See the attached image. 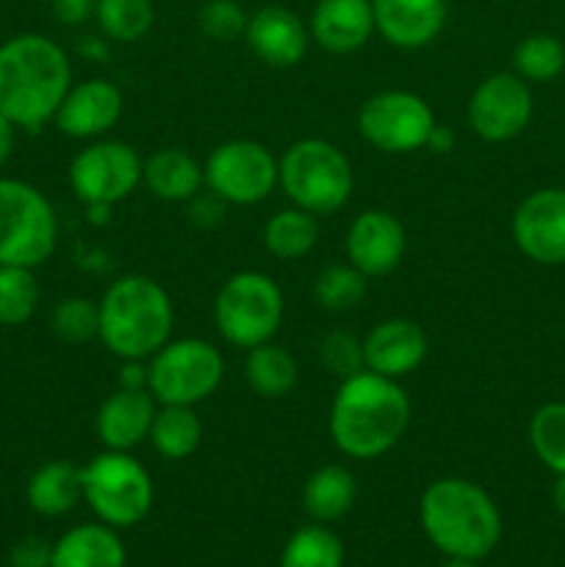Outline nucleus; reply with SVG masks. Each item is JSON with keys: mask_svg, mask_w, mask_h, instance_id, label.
I'll return each mask as SVG.
<instances>
[{"mask_svg": "<svg viewBox=\"0 0 565 567\" xmlns=\"http://www.w3.org/2000/svg\"><path fill=\"white\" fill-rule=\"evenodd\" d=\"M28 507L42 518H61L72 513L83 498L81 465L70 460H50L39 465L25 487Z\"/></svg>", "mask_w": 565, "mask_h": 567, "instance_id": "nucleus-24", "label": "nucleus"}, {"mask_svg": "<svg viewBox=\"0 0 565 567\" xmlns=\"http://www.w3.org/2000/svg\"><path fill=\"white\" fill-rule=\"evenodd\" d=\"M122 109H125V94L114 81L89 78V81L72 83L55 111L53 125L66 138L94 142V138L109 136L111 127L120 122Z\"/></svg>", "mask_w": 565, "mask_h": 567, "instance_id": "nucleus-16", "label": "nucleus"}, {"mask_svg": "<svg viewBox=\"0 0 565 567\" xmlns=\"http://www.w3.org/2000/svg\"><path fill=\"white\" fill-rule=\"evenodd\" d=\"M94 20L111 42L133 44L153 28L155 6L153 0H97Z\"/></svg>", "mask_w": 565, "mask_h": 567, "instance_id": "nucleus-30", "label": "nucleus"}, {"mask_svg": "<svg viewBox=\"0 0 565 567\" xmlns=\"http://www.w3.org/2000/svg\"><path fill=\"white\" fill-rule=\"evenodd\" d=\"M81 476L83 502L92 507L100 524L131 529L153 509V476L131 452L105 449L83 465Z\"/></svg>", "mask_w": 565, "mask_h": 567, "instance_id": "nucleus-7", "label": "nucleus"}, {"mask_svg": "<svg viewBox=\"0 0 565 567\" xmlns=\"http://www.w3.org/2000/svg\"><path fill=\"white\" fill-rule=\"evenodd\" d=\"M443 567H480V565H476L474 559H449Z\"/></svg>", "mask_w": 565, "mask_h": 567, "instance_id": "nucleus-46", "label": "nucleus"}, {"mask_svg": "<svg viewBox=\"0 0 565 567\" xmlns=\"http://www.w3.org/2000/svg\"><path fill=\"white\" fill-rule=\"evenodd\" d=\"M127 551L114 526L81 524L53 543L50 567H125Z\"/></svg>", "mask_w": 565, "mask_h": 567, "instance_id": "nucleus-23", "label": "nucleus"}, {"mask_svg": "<svg viewBox=\"0 0 565 567\" xmlns=\"http://www.w3.org/2000/svg\"><path fill=\"white\" fill-rule=\"evenodd\" d=\"M374 28L399 50H421L441 37L446 0H371Z\"/></svg>", "mask_w": 565, "mask_h": 567, "instance_id": "nucleus-20", "label": "nucleus"}, {"mask_svg": "<svg viewBox=\"0 0 565 567\" xmlns=\"http://www.w3.org/2000/svg\"><path fill=\"white\" fill-rule=\"evenodd\" d=\"M552 498H554V507L557 513L565 515V474H557V482L552 487Z\"/></svg>", "mask_w": 565, "mask_h": 567, "instance_id": "nucleus-45", "label": "nucleus"}, {"mask_svg": "<svg viewBox=\"0 0 565 567\" xmlns=\"http://www.w3.org/2000/svg\"><path fill=\"white\" fill-rule=\"evenodd\" d=\"M319 216L288 205L266 219L260 238H264L266 252L275 255L277 260H299L319 244Z\"/></svg>", "mask_w": 565, "mask_h": 567, "instance_id": "nucleus-28", "label": "nucleus"}, {"mask_svg": "<svg viewBox=\"0 0 565 567\" xmlns=\"http://www.w3.org/2000/svg\"><path fill=\"white\" fill-rule=\"evenodd\" d=\"M53 546L42 537H25L11 548V567H50Z\"/></svg>", "mask_w": 565, "mask_h": 567, "instance_id": "nucleus-38", "label": "nucleus"}, {"mask_svg": "<svg viewBox=\"0 0 565 567\" xmlns=\"http://www.w3.org/2000/svg\"><path fill=\"white\" fill-rule=\"evenodd\" d=\"M530 446L554 474H565V402H548L530 421Z\"/></svg>", "mask_w": 565, "mask_h": 567, "instance_id": "nucleus-34", "label": "nucleus"}, {"mask_svg": "<svg viewBox=\"0 0 565 567\" xmlns=\"http://www.w3.org/2000/svg\"><path fill=\"white\" fill-rule=\"evenodd\" d=\"M142 183L161 203L186 205L205 188L203 164L183 147H161L144 158Z\"/></svg>", "mask_w": 565, "mask_h": 567, "instance_id": "nucleus-22", "label": "nucleus"}, {"mask_svg": "<svg viewBox=\"0 0 565 567\" xmlns=\"http://www.w3.org/2000/svg\"><path fill=\"white\" fill-rule=\"evenodd\" d=\"M421 529L449 559H485L502 540V513L485 487L463 476L435 480L419 504Z\"/></svg>", "mask_w": 565, "mask_h": 567, "instance_id": "nucleus-3", "label": "nucleus"}, {"mask_svg": "<svg viewBox=\"0 0 565 567\" xmlns=\"http://www.w3.org/2000/svg\"><path fill=\"white\" fill-rule=\"evenodd\" d=\"M205 192L225 205L249 208L269 197L280 181V164L266 144L255 138H230L216 144L203 161Z\"/></svg>", "mask_w": 565, "mask_h": 567, "instance_id": "nucleus-10", "label": "nucleus"}, {"mask_svg": "<svg viewBox=\"0 0 565 567\" xmlns=\"http://www.w3.org/2000/svg\"><path fill=\"white\" fill-rule=\"evenodd\" d=\"M319 360L332 377L347 380V377L366 371L363 360V338L352 336L347 330H332L321 338Z\"/></svg>", "mask_w": 565, "mask_h": 567, "instance_id": "nucleus-36", "label": "nucleus"}, {"mask_svg": "<svg viewBox=\"0 0 565 567\" xmlns=\"http://www.w3.org/2000/svg\"><path fill=\"white\" fill-rule=\"evenodd\" d=\"M150 443L155 454L170 463L192 457L203 441V421H199L197 408L186 404H158L153 426H150Z\"/></svg>", "mask_w": 565, "mask_h": 567, "instance_id": "nucleus-27", "label": "nucleus"}, {"mask_svg": "<svg viewBox=\"0 0 565 567\" xmlns=\"http://www.w3.org/2000/svg\"><path fill=\"white\" fill-rule=\"evenodd\" d=\"M144 158L120 138H94L70 161V188L83 205H111L142 186Z\"/></svg>", "mask_w": 565, "mask_h": 567, "instance_id": "nucleus-12", "label": "nucleus"}, {"mask_svg": "<svg viewBox=\"0 0 565 567\" xmlns=\"http://www.w3.org/2000/svg\"><path fill=\"white\" fill-rule=\"evenodd\" d=\"M369 293V277L352 264H332L319 271L314 282V299L327 313L355 310Z\"/></svg>", "mask_w": 565, "mask_h": 567, "instance_id": "nucleus-31", "label": "nucleus"}, {"mask_svg": "<svg viewBox=\"0 0 565 567\" xmlns=\"http://www.w3.org/2000/svg\"><path fill=\"white\" fill-rule=\"evenodd\" d=\"M86 210L92 225H105L111 219V205H86Z\"/></svg>", "mask_w": 565, "mask_h": 567, "instance_id": "nucleus-44", "label": "nucleus"}, {"mask_svg": "<svg viewBox=\"0 0 565 567\" xmlns=\"http://www.w3.org/2000/svg\"><path fill=\"white\" fill-rule=\"evenodd\" d=\"M280 567H343V543L327 524L302 526L282 546Z\"/></svg>", "mask_w": 565, "mask_h": 567, "instance_id": "nucleus-29", "label": "nucleus"}, {"mask_svg": "<svg viewBox=\"0 0 565 567\" xmlns=\"http://www.w3.org/2000/svg\"><path fill=\"white\" fill-rule=\"evenodd\" d=\"M454 142H458V136H454L452 127L435 122L430 138H427V150H430V153H438V155H446V153H452V150H454Z\"/></svg>", "mask_w": 565, "mask_h": 567, "instance_id": "nucleus-42", "label": "nucleus"}, {"mask_svg": "<svg viewBox=\"0 0 565 567\" xmlns=\"http://www.w3.org/2000/svg\"><path fill=\"white\" fill-rule=\"evenodd\" d=\"M120 388H147V360H122Z\"/></svg>", "mask_w": 565, "mask_h": 567, "instance_id": "nucleus-41", "label": "nucleus"}, {"mask_svg": "<svg viewBox=\"0 0 565 567\" xmlns=\"http://www.w3.org/2000/svg\"><path fill=\"white\" fill-rule=\"evenodd\" d=\"M244 380L249 391L260 399H282L297 388L299 365L286 347L266 341L260 347L247 349L244 360Z\"/></svg>", "mask_w": 565, "mask_h": 567, "instance_id": "nucleus-26", "label": "nucleus"}, {"mask_svg": "<svg viewBox=\"0 0 565 567\" xmlns=\"http://www.w3.org/2000/svg\"><path fill=\"white\" fill-rule=\"evenodd\" d=\"M343 252H347V264L363 271L366 277H386L402 264L408 252V233L391 210H360L347 227Z\"/></svg>", "mask_w": 565, "mask_h": 567, "instance_id": "nucleus-15", "label": "nucleus"}, {"mask_svg": "<svg viewBox=\"0 0 565 567\" xmlns=\"http://www.w3.org/2000/svg\"><path fill=\"white\" fill-rule=\"evenodd\" d=\"M427 352H430V341H427L424 327L402 316L377 321L363 338L366 369L391 377V380H404L413 374L424 363Z\"/></svg>", "mask_w": 565, "mask_h": 567, "instance_id": "nucleus-18", "label": "nucleus"}, {"mask_svg": "<svg viewBox=\"0 0 565 567\" xmlns=\"http://www.w3.org/2000/svg\"><path fill=\"white\" fill-rule=\"evenodd\" d=\"M277 186L288 203L314 216H330L349 203L355 188L352 161L327 138H299L277 158Z\"/></svg>", "mask_w": 565, "mask_h": 567, "instance_id": "nucleus-5", "label": "nucleus"}, {"mask_svg": "<svg viewBox=\"0 0 565 567\" xmlns=\"http://www.w3.org/2000/svg\"><path fill=\"white\" fill-rule=\"evenodd\" d=\"M14 136H17V127L11 125L9 116L0 111V166L11 158V150H14Z\"/></svg>", "mask_w": 565, "mask_h": 567, "instance_id": "nucleus-43", "label": "nucleus"}, {"mask_svg": "<svg viewBox=\"0 0 565 567\" xmlns=\"http://www.w3.org/2000/svg\"><path fill=\"white\" fill-rule=\"evenodd\" d=\"M59 244V216L37 186L0 177V266L39 269Z\"/></svg>", "mask_w": 565, "mask_h": 567, "instance_id": "nucleus-8", "label": "nucleus"}, {"mask_svg": "<svg viewBox=\"0 0 565 567\" xmlns=\"http://www.w3.org/2000/svg\"><path fill=\"white\" fill-rule=\"evenodd\" d=\"M410 410V396L399 380L366 369L338 382L327 426L343 457L377 460L402 441Z\"/></svg>", "mask_w": 565, "mask_h": 567, "instance_id": "nucleus-1", "label": "nucleus"}, {"mask_svg": "<svg viewBox=\"0 0 565 567\" xmlns=\"http://www.w3.org/2000/svg\"><path fill=\"white\" fill-rule=\"evenodd\" d=\"M94 6L97 0H50L53 17L61 25H83L89 17H94Z\"/></svg>", "mask_w": 565, "mask_h": 567, "instance_id": "nucleus-40", "label": "nucleus"}, {"mask_svg": "<svg viewBox=\"0 0 565 567\" xmlns=\"http://www.w3.org/2000/svg\"><path fill=\"white\" fill-rule=\"evenodd\" d=\"M515 75L526 83H548L565 70V44L552 33H530L513 50Z\"/></svg>", "mask_w": 565, "mask_h": 567, "instance_id": "nucleus-32", "label": "nucleus"}, {"mask_svg": "<svg viewBox=\"0 0 565 567\" xmlns=\"http://www.w3.org/2000/svg\"><path fill=\"white\" fill-rule=\"evenodd\" d=\"M282 316H286L282 288L264 271H236L216 291V330L222 341L244 352L271 341L282 327Z\"/></svg>", "mask_w": 565, "mask_h": 567, "instance_id": "nucleus-6", "label": "nucleus"}, {"mask_svg": "<svg viewBox=\"0 0 565 567\" xmlns=\"http://www.w3.org/2000/svg\"><path fill=\"white\" fill-rule=\"evenodd\" d=\"M39 282L25 266H0V324L20 327L37 313Z\"/></svg>", "mask_w": 565, "mask_h": 567, "instance_id": "nucleus-33", "label": "nucleus"}, {"mask_svg": "<svg viewBox=\"0 0 565 567\" xmlns=\"http://www.w3.org/2000/svg\"><path fill=\"white\" fill-rule=\"evenodd\" d=\"M532 89L515 72H493L480 81L465 105V120L482 142L502 144L521 136L532 120Z\"/></svg>", "mask_w": 565, "mask_h": 567, "instance_id": "nucleus-13", "label": "nucleus"}, {"mask_svg": "<svg viewBox=\"0 0 565 567\" xmlns=\"http://www.w3.org/2000/svg\"><path fill=\"white\" fill-rule=\"evenodd\" d=\"M513 241L541 266L565 264V188H537L513 214Z\"/></svg>", "mask_w": 565, "mask_h": 567, "instance_id": "nucleus-14", "label": "nucleus"}, {"mask_svg": "<svg viewBox=\"0 0 565 567\" xmlns=\"http://www.w3.org/2000/svg\"><path fill=\"white\" fill-rule=\"evenodd\" d=\"M97 338L114 358L150 360L172 338L175 305L170 291L147 275H122L97 302Z\"/></svg>", "mask_w": 565, "mask_h": 567, "instance_id": "nucleus-4", "label": "nucleus"}, {"mask_svg": "<svg viewBox=\"0 0 565 567\" xmlns=\"http://www.w3.org/2000/svg\"><path fill=\"white\" fill-rule=\"evenodd\" d=\"M158 402L150 388H116L97 408L94 415V435L103 449L133 452L150 437Z\"/></svg>", "mask_w": 565, "mask_h": 567, "instance_id": "nucleus-19", "label": "nucleus"}, {"mask_svg": "<svg viewBox=\"0 0 565 567\" xmlns=\"http://www.w3.org/2000/svg\"><path fill=\"white\" fill-rule=\"evenodd\" d=\"M50 327L61 341L83 343L97 338L100 332V308L97 302L86 297H66L61 299L50 316Z\"/></svg>", "mask_w": 565, "mask_h": 567, "instance_id": "nucleus-35", "label": "nucleus"}, {"mask_svg": "<svg viewBox=\"0 0 565 567\" xmlns=\"http://www.w3.org/2000/svg\"><path fill=\"white\" fill-rule=\"evenodd\" d=\"M186 205H188V219H192L194 225H199V227L219 225L222 216H225V208H227V205L210 192H205V194L199 192L197 197L188 199Z\"/></svg>", "mask_w": 565, "mask_h": 567, "instance_id": "nucleus-39", "label": "nucleus"}, {"mask_svg": "<svg viewBox=\"0 0 565 567\" xmlns=\"http://www.w3.org/2000/svg\"><path fill=\"white\" fill-rule=\"evenodd\" d=\"M66 50L44 33H17L0 44V111L22 131L53 122L72 86Z\"/></svg>", "mask_w": 565, "mask_h": 567, "instance_id": "nucleus-2", "label": "nucleus"}, {"mask_svg": "<svg viewBox=\"0 0 565 567\" xmlns=\"http://www.w3.org/2000/svg\"><path fill=\"white\" fill-rule=\"evenodd\" d=\"M225 380V358L205 338H170L147 360V388L158 404L197 408Z\"/></svg>", "mask_w": 565, "mask_h": 567, "instance_id": "nucleus-9", "label": "nucleus"}, {"mask_svg": "<svg viewBox=\"0 0 565 567\" xmlns=\"http://www.w3.org/2000/svg\"><path fill=\"white\" fill-rule=\"evenodd\" d=\"M435 122L432 105L408 89H386L371 94L358 111V133L369 147L386 155L424 150Z\"/></svg>", "mask_w": 565, "mask_h": 567, "instance_id": "nucleus-11", "label": "nucleus"}, {"mask_svg": "<svg viewBox=\"0 0 565 567\" xmlns=\"http://www.w3.org/2000/svg\"><path fill=\"white\" fill-rule=\"evenodd\" d=\"M308 31L327 53H355L377 33L371 0H319Z\"/></svg>", "mask_w": 565, "mask_h": 567, "instance_id": "nucleus-21", "label": "nucleus"}, {"mask_svg": "<svg viewBox=\"0 0 565 567\" xmlns=\"http://www.w3.org/2000/svg\"><path fill=\"white\" fill-rule=\"evenodd\" d=\"M358 498V482L347 465H321L302 487V507L314 524H336Z\"/></svg>", "mask_w": 565, "mask_h": 567, "instance_id": "nucleus-25", "label": "nucleus"}, {"mask_svg": "<svg viewBox=\"0 0 565 567\" xmlns=\"http://www.w3.org/2000/svg\"><path fill=\"white\" fill-rule=\"evenodd\" d=\"M244 42L260 64L271 70H291L308 53L310 31L302 17L286 6H264L249 14Z\"/></svg>", "mask_w": 565, "mask_h": 567, "instance_id": "nucleus-17", "label": "nucleus"}, {"mask_svg": "<svg viewBox=\"0 0 565 567\" xmlns=\"http://www.w3.org/2000/svg\"><path fill=\"white\" fill-rule=\"evenodd\" d=\"M249 14L236 3V0H208L197 11V25L214 42H236L247 31Z\"/></svg>", "mask_w": 565, "mask_h": 567, "instance_id": "nucleus-37", "label": "nucleus"}]
</instances>
